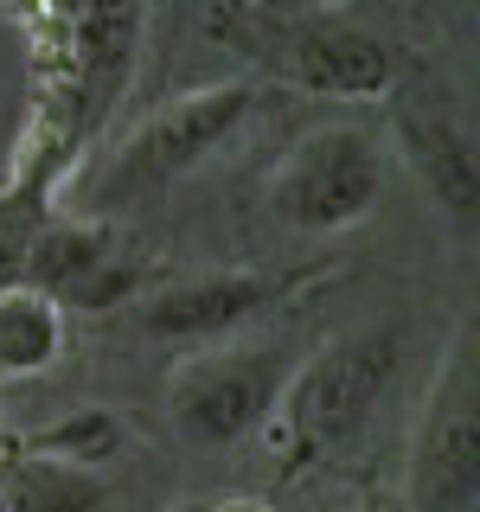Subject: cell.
Wrapping results in <instances>:
<instances>
[{
    "instance_id": "1",
    "label": "cell",
    "mask_w": 480,
    "mask_h": 512,
    "mask_svg": "<svg viewBox=\"0 0 480 512\" xmlns=\"http://www.w3.org/2000/svg\"><path fill=\"white\" fill-rule=\"evenodd\" d=\"M212 39L256 52L263 64H276L288 84L320 90V96H391L397 84V52L378 32L333 20V13H269L263 0H218L212 13Z\"/></svg>"
},
{
    "instance_id": "2",
    "label": "cell",
    "mask_w": 480,
    "mask_h": 512,
    "mask_svg": "<svg viewBox=\"0 0 480 512\" xmlns=\"http://www.w3.org/2000/svg\"><path fill=\"white\" fill-rule=\"evenodd\" d=\"M397 359H404V333L397 327H365V333H346V340L320 346L301 372L282 378V397L263 423L269 442H276L288 461L340 448L352 429L378 410L384 384L397 378Z\"/></svg>"
},
{
    "instance_id": "3",
    "label": "cell",
    "mask_w": 480,
    "mask_h": 512,
    "mask_svg": "<svg viewBox=\"0 0 480 512\" xmlns=\"http://www.w3.org/2000/svg\"><path fill=\"white\" fill-rule=\"evenodd\" d=\"M384 199V154L365 128H314L282 154L269 173V212L288 231H346V224L372 218Z\"/></svg>"
},
{
    "instance_id": "4",
    "label": "cell",
    "mask_w": 480,
    "mask_h": 512,
    "mask_svg": "<svg viewBox=\"0 0 480 512\" xmlns=\"http://www.w3.org/2000/svg\"><path fill=\"white\" fill-rule=\"evenodd\" d=\"M288 378L276 346H192L167 372V410L186 442L231 448L269 423Z\"/></svg>"
},
{
    "instance_id": "5",
    "label": "cell",
    "mask_w": 480,
    "mask_h": 512,
    "mask_svg": "<svg viewBox=\"0 0 480 512\" xmlns=\"http://www.w3.org/2000/svg\"><path fill=\"white\" fill-rule=\"evenodd\" d=\"M480 500V372H474V320L461 346H448L436 397L416 429L410 455V512H474Z\"/></svg>"
},
{
    "instance_id": "6",
    "label": "cell",
    "mask_w": 480,
    "mask_h": 512,
    "mask_svg": "<svg viewBox=\"0 0 480 512\" xmlns=\"http://www.w3.org/2000/svg\"><path fill=\"white\" fill-rule=\"evenodd\" d=\"M256 103L250 84H205V90H186L173 96V103H160L148 122H141V135L128 141V160H122V180H167V173H186L199 167L205 154H218L224 141L244 128Z\"/></svg>"
},
{
    "instance_id": "7",
    "label": "cell",
    "mask_w": 480,
    "mask_h": 512,
    "mask_svg": "<svg viewBox=\"0 0 480 512\" xmlns=\"http://www.w3.org/2000/svg\"><path fill=\"white\" fill-rule=\"evenodd\" d=\"M64 45H71V84H64V96L77 109V128L90 135V128H103V116L116 109V96L128 84V71H135L141 0H77Z\"/></svg>"
},
{
    "instance_id": "8",
    "label": "cell",
    "mask_w": 480,
    "mask_h": 512,
    "mask_svg": "<svg viewBox=\"0 0 480 512\" xmlns=\"http://www.w3.org/2000/svg\"><path fill=\"white\" fill-rule=\"evenodd\" d=\"M269 295H276V288H269V276H256V269H205V276H186V282L160 288L148 308H141V333H148V340L205 346V340H218V333L244 327Z\"/></svg>"
},
{
    "instance_id": "9",
    "label": "cell",
    "mask_w": 480,
    "mask_h": 512,
    "mask_svg": "<svg viewBox=\"0 0 480 512\" xmlns=\"http://www.w3.org/2000/svg\"><path fill=\"white\" fill-rule=\"evenodd\" d=\"M397 135H404V160L410 173L429 186V199L442 205L448 218L474 224V192H480V167H474V135L442 116H397Z\"/></svg>"
},
{
    "instance_id": "10",
    "label": "cell",
    "mask_w": 480,
    "mask_h": 512,
    "mask_svg": "<svg viewBox=\"0 0 480 512\" xmlns=\"http://www.w3.org/2000/svg\"><path fill=\"white\" fill-rule=\"evenodd\" d=\"M109 487L96 468H77V461L58 455H26L0 468V512H103Z\"/></svg>"
},
{
    "instance_id": "11",
    "label": "cell",
    "mask_w": 480,
    "mask_h": 512,
    "mask_svg": "<svg viewBox=\"0 0 480 512\" xmlns=\"http://www.w3.org/2000/svg\"><path fill=\"white\" fill-rule=\"evenodd\" d=\"M64 352V308L32 282L0 288V378H32Z\"/></svg>"
},
{
    "instance_id": "12",
    "label": "cell",
    "mask_w": 480,
    "mask_h": 512,
    "mask_svg": "<svg viewBox=\"0 0 480 512\" xmlns=\"http://www.w3.org/2000/svg\"><path fill=\"white\" fill-rule=\"evenodd\" d=\"M103 256H116V237H109V224H77V218H45V231L32 237L26 250V276L32 288H45V295H64L71 282H84Z\"/></svg>"
},
{
    "instance_id": "13",
    "label": "cell",
    "mask_w": 480,
    "mask_h": 512,
    "mask_svg": "<svg viewBox=\"0 0 480 512\" xmlns=\"http://www.w3.org/2000/svg\"><path fill=\"white\" fill-rule=\"evenodd\" d=\"M128 442L122 416L103 410V404H77L71 416H58V423H45L39 436L26 448L32 455H58V461H77V468H103V461H116Z\"/></svg>"
},
{
    "instance_id": "14",
    "label": "cell",
    "mask_w": 480,
    "mask_h": 512,
    "mask_svg": "<svg viewBox=\"0 0 480 512\" xmlns=\"http://www.w3.org/2000/svg\"><path fill=\"white\" fill-rule=\"evenodd\" d=\"M135 282H141L135 263H122V256H103V263H96L84 282L64 288L58 308H64V314H109V308H122V301L135 295Z\"/></svg>"
},
{
    "instance_id": "15",
    "label": "cell",
    "mask_w": 480,
    "mask_h": 512,
    "mask_svg": "<svg viewBox=\"0 0 480 512\" xmlns=\"http://www.w3.org/2000/svg\"><path fill=\"white\" fill-rule=\"evenodd\" d=\"M205 512H276L269 500H218V506H205Z\"/></svg>"
},
{
    "instance_id": "16",
    "label": "cell",
    "mask_w": 480,
    "mask_h": 512,
    "mask_svg": "<svg viewBox=\"0 0 480 512\" xmlns=\"http://www.w3.org/2000/svg\"><path fill=\"white\" fill-rule=\"evenodd\" d=\"M352 512H391V506H384V500H378V493H365V500H359V506H352Z\"/></svg>"
},
{
    "instance_id": "17",
    "label": "cell",
    "mask_w": 480,
    "mask_h": 512,
    "mask_svg": "<svg viewBox=\"0 0 480 512\" xmlns=\"http://www.w3.org/2000/svg\"><path fill=\"white\" fill-rule=\"evenodd\" d=\"M173 512H205V506H173Z\"/></svg>"
}]
</instances>
